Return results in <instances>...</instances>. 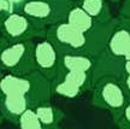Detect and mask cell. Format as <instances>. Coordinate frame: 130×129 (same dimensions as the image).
I'll use <instances>...</instances> for the list:
<instances>
[{"label":"cell","mask_w":130,"mask_h":129,"mask_svg":"<svg viewBox=\"0 0 130 129\" xmlns=\"http://www.w3.org/2000/svg\"><path fill=\"white\" fill-rule=\"evenodd\" d=\"M122 82H123V86L125 88L126 94H128V97L130 99V75H124L122 77Z\"/></svg>","instance_id":"obj_23"},{"label":"cell","mask_w":130,"mask_h":129,"mask_svg":"<svg viewBox=\"0 0 130 129\" xmlns=\"http://www.w3.org/2000/svg\"><path fill=\"white\" fill-rule=\"evenodd\" d=\"M34 110L45 129H60V123L65 117L60 109L48 102L35 106Z\"/></svg>","instance_id":"obj_14"},{"label":"cell","mask_w":130,"mask_h":129,"mask_svg":"<svg viewBox=\"0 0 130 129\" xmlns=\"http://www.w3.org/2000/svg\"><path fill=\"white\" fill-rule=\"evenodd\" d=\"M7 1L10 3V5H11V7H12L13 11H21L22 6H23L28 0H7Z\"/></svg>","instance_id":"obj_21"},{"label":"cell","mask_w":130,"mask_h":129,"mask_svg":"<svg viewBox=\"0 0 130 129\" xmlns=\"http://www.w3.org/2000/svg\"><path fill=\"white\" fill-rule=\"evenodd\" d=\"M1 94H19L28 99L30 107L48 103L53 95L52 81L35 70L27 75L6 74L0 77Z\"/></svg>","instance_id":"obj_1"},{"label":"cell","mask_w":130,"mask_h":129,"mask_svg":"<svg viewBox=\"0 0 130 129\" xmlns=\"http://www.w3.org/2000/svg\"><path fill=\"white\" fill-rule=\"evenodd\" d=\"M92 104L94 107L108 111L113 121L121 115L123 109L129 103V97L121 77L105 76L99 78L93 86Z\"/></svg>","instance_id":"obj_2"},{"label":"cell","mask_w":130,"mask_h":129,"mask_svg":"<svg viewBox=\"0 0 130 129\" xmlns=\"http://www.w3.org/2000/svg\"><path fill=\"white\" fill-rule=\"evenodd\" d=\"M46 28L36 24L21 11H12L4 17L0 34L9 42L29 41L46 36Z\"/></svg>","instance_id":"obj_5"},{"label":"cell","mask_w":130,"mask_h":129,"mask_svg":"<svg viewBox=\"0 0 130 129\" xmlns=\"http://www.w3.org/2000/svg\"><path fill=\"white\" fill-rule=\"evenodd\" d=\"M35 44L32 40L19 42H10L1 51V65L3 69L13 75H27L36 70Z\"/></svg>","instance_id":"obj_4"},{"label":"cell","mask_w":130,"mask_h":129,"mask_svg":"<svg viewBox=\"0 0 130 129\" xmlns=\"http://www.w3.org/2000/svg\"><path fill=\"white\" fill-rule=\"evenodd\" d=\"M107 3H108V1H110V3H119V1H121V0H106Z\"/></svg>","instance_id":"obj_25"},{"label":"cell","mask_w":130,"mask_h":129,"mask_svg":"<svg viewBox=\"0 0 130 129\" xmlns=\"http://www.w3.org/2000/svg\"><path fill=\"white\" fill-rule=\"evenodd\" d=\"M113 27H115V18L110 23H95L94 28L87 34V36H88V54L93 55V57H98L101 52L105 51Z\"/></svg>","instance_id":"obj_12"},{"label":"cell","mask_w":130,"mask_h":129,"mask_svg":"<svg viewBox=\"0 0 130 129\" xmlns=\"http://www.w3.org/2000/svg\"><path fill=\"white\" fill-rule=\"evenodd\" d=\"M123 70H124V75H130V60H124Z\"/></svg>","instance_id":"obj_24"},{"label":"cell","mask_w":130,"mask_h":129,"mask_svg":"<svg viewBox=\"0 0 130 129\" xmlns=\"http://www.w3.org/2000/svg\"><path fill=\"white\" fill-rule=\"evenodd\" d=\"M129 40H130V30L126 29L117 22L115 18V27L112 29L111 35L108 37L105 52L108 53L111 57L118 58V59H123L126 54V50L129 46Z\"/></svg>","instance_id":"obj_11"},{"label":"cell","mask_w":130,"mask_h":129,"mask_svg":"<svg viewBox=\"0 0 130 129\" xmlns=\"http://www.w3.org/2000/svg\"><path fill=\"white\" fill-rule=\"evenodd\" d=\"M118 129H130V100L121 112V115L115 120Z\"/></svg>","instance_id":"obj_18"},{"label":"cell","mask_w":130,"mask_h":129,"mask_svg":"<svg viewBox=\"0 0 130 129\" xmlns=\"http://www.w3.org/2000/svg\"><path fill=\"white\" fill-rule=\"evenodd\" d=\"M75 4L74 0H28L22 6L21 12L47 29L66 21L70 9Z\"/></svg>","instance_id":"obj_3"},{"label":"cell","mask_w":130,"mask_h":129,"mask_svg":"<svg viewBox=\"0 0 130 129\" xmlns=\"http://www.w3.org/2000/svg\"><path fill=\"white\" fill-rule=\"evenodd\" d=\"M28 109H30V104L25 97L19 94L0 93V113L4 120L17 125L19 117Z\"/></svg>","instance_id":"obj_9"},{"label":"cell","mask_w":130,"mask_h":129,"mask_svg":"<svg viewBox=\"0 0 130 129\" xmlns=\"http://www.w3.org/2000/svg\"><path fill=\"white\" fill-rule=\"evenodd\" d=\"M10 42L5 39L4 36H1L0 35V55H1V51L4 50V47L6 46V45H9ZM3 71H4V69H3V65H1V58H0V76H3Z\"/></svg>","instance_id":"obj_22"},{"label":"cell","mask_w":130,"mask_h":129,"mask_svg":"<svg viewBox=\"0 0 130 129\" xmlns=\"http://www.w3.org/2000/svg\"><path fill=\"white\" fill-rule=\"evenodd\" d=\"M47 40L54 45L60 53H88V36L77 30L66 21L47 28Z\"/></svg>","instance_id":"obj_6"},{"label":"cell","mask_w":130,"mask_h":129,"mask_svg":"<svg viewBox=\"0 0 130 129\" xmlns=\"http://www.w3.org/2000/svg\"><path fill=\"white\" fill-rule=\"evenodd\" d=\"M78 5L94 19L95 23L105 24L113 21L106 0H79Z\"/></svg>","instance_id":"obj_15"},{"label":"cell","mask_w":130,"mask_h":129,"mask_svg":"<svg viewBox=\"0 0 130 129\" xmlns=\"http://www.w3.org/2000/svg\"><path fill=\"white\" fill-rule=\"evenodd\" d=\"M34 55L36 70H39L45 77L53 81L59 74L61 53L53 44L46 37L35 44Z\"/></svg>","instance_id":"obj_8"},{"label":"cell","mask_w":130,"mask_h":129,"mask_svg":"<svg viewBox=\"0 0 130 129\" xmlns=\"http://www.w3.org/2000/svg\"><path fill=\"white\" fill-rule=\"evenodd\" d=\"M123 59H118L106 53L104 51L100 54L95 57V65L93 69V81L96 82L99 78L105 76H116V77H123L124 70H123Z\"/></svg>","instance_id":"obj_10"},{"label":"cell","mask_w":130,"mask_h":129,"mask_svg":"<svg viewBox=\"0 0 130 129\" xmlns=\"http://www.w3.org/2000/svg\"><path fill=\"white\" fill-rule=\"evenodd\" d=\"M3 19H4V17H3V16H0V27H1V22H3Z\"/></svg>","instance_id":"obj_26"},{"label":"cell","mask_w":130,"mask_h":129,"mask_svg":"<svg viewBox=\"0 0 130 129\" xmlns=\"http://www.w3.org/2000/svg\"><path fill=\"white\" fill-rule=\"evenodd\" d=\"M17 127L19 129H45L42 125L41 121L39 120L35 110L30 107L28 110H25L19 117Z\"/></svg>","instance_id":"obj_17"},{"label":"cell","mask_w":130,"mask_h":129,"mask_svg":"<svg viewBox=\"0 0 130 129\" xmlns=\"http://www.w3.org/2000/svg\"><path fill=\"white\" fill-rule=\"evenodd\" d=\"M93 86V74L83 71L59 70L58 76L52 81L53 94L66 99H76Z\"/></svg>","instance_id":"obj_7"},{"label":"cell","mask_w":130,"mask_h":129,"mask_svg":"<svg viewBox=\"0 0 130 129\" xmlns=\"http://www.w3.org/2000/svg\"><path fill=\"white\" fill-rule=\"evenodd\" d=\"M13 10L11 7V5L7 0H0V16L5 17L7 13L12 12Z\"/></svg>","instance_id":"obj_19"},{"label":"cell","mask_w":130,"mask_h":129,"mask_svg":"<svg viewBox=\"0 0 130 129\" xmlns=\"http://www.w3.org/2000/svg\"><path fill=\"white\" fill-rule=\"evenodd\" d=\"M66 22L70 25L76 28L77 30L84 33V34H88L94 28V25H95L94 19L78 4H75L70 9L68 17H66Z\"/></svg>","instance_id":"obj_16"},{"label":"cell","mask_w":130,"mask_h":129,"mask_svg":"<svg viewBox=\"0 0 130 129\" xmlns=\"http://www.w3.org/2000/svg\"><path fill=\"white\" fill-rule=\"evenodd\" d=\"M95 65V57L88 53H61L60 69L70 71L92 73Z\"/></svg>","instance_id":"obj_13"},{"label":"cell","mask_w":130,"mask_h":129,"mask_svg":"<svg viewBox=\"0 0 130 129\" xmlns=\"http://www.w3.org/2000/svg\"><path fill=\"white\" fill-rule=\"evenodd\" d=\"M119 17L130 19V0H124V3L122 5V9L119 11Z\"/></svg>","instance_id":"obj_20"}]
</instances>
